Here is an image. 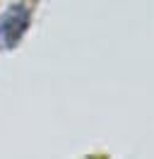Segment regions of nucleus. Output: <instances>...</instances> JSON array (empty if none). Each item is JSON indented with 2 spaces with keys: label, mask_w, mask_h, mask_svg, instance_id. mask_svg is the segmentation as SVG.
<instances>
[{
  "label": "nucleus",
  "mask_w": 154,
  "mask_h": 159,
  "mask_svg": "<svg viewBox=\"0 0 154 159\" xmlns=\"http://www.w3.org/2000/svg\"><path fill=\"white\" fill-rule=\"evenodd\" d=\"M29 22H31V12L27 5H12L10 10L2 12L0 17V48H15L24 31L29 29Z\"/></svg>",
  "instance_id": "obj_1"
}]
</instances>
